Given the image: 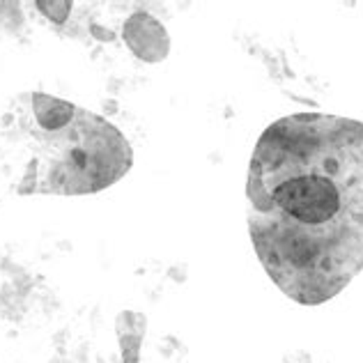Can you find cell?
<instances>
[{
  "label": "cell",
  "instance_id": "7a4b0ae2",
  "mask_svg": "<svg viewBox=\"0 0 363 363\" xmlns=\"http://www.w3.org/2000/svg\"><path fill=\"white\" fill-rule=\"evenodd\" d=\"M26 129L35 155L18 184L21 196H92L133 166V150L116 124L51 94H30Z\"/></svg>",
  "mask_w": 363,
  "mask_h": 363
},
{
  "label": "cell",
  "instance_id": "3957f363",
  "mask_svg": "<svg viewBox=\"0 0 363 363\" xmlns=\"http://www.w3.org/2000/svg\"><path fill=\"white\" fill-rule=\"evenodd\" d=\"M124 42H127L136 58L145 62H161L170 49L166 28L145 12H136L127 18V23H124Z\"/></svg>",
  "mask_w": 363,
  "mask_h": 363
},
{
  "label": "cell",
  "instance_id": "6da1fadb",
  "mask_svg": "<svg viewBox=\"0 0 363 363\" xmlns=\"http://www.w3.org/2000/svg\"><path fill=\"white\" fill-rule=\"evenodd\" d=\"M255 255L283 294L320 306L363 269V122L294 113L264 129L246 182Z\"/></svg>",
  "mask_w": 363,
  "mask_h": 363
},
{
  "label": "cell",
  "instance_id": "5b68a950",
  "mask_svg": "<svg viewBox=\"0 0 363 363\" xmlns=\"http://www.w3.org/2000/svg\"><path fill=\"white\" fill-rule=\"evenodd\" d=\"M37 7H40L49 18H53V21L62 23L67 14H69L72 3H46V0H42V3H37Z\"/></svg>",
  "mask_w": 363,
  "mask_h": 363
},
{
  "label": "cell",
  "instance_id": "277c9868",
  "mask_svg": "<svg viewBox=\"0 0 363 363\" xmlns=\"http://www.w3.org/2000/svg\"><path fill=\"white\" fill-rule=\"evenodd\" d=\"M116 331L120 340V352L124 363H140L143 338L147 331V320L143 313L136 311H122L116 320Z\"/></svg>",
  "mask_w": 363,
  "mask_h": 363
}]
</instances>
